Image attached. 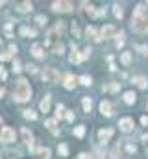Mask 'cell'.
Returning <instances> with one entry per match:
<instances>
[{
	"instance_id": "cell-1",
	"label": "cell",
	"mask_w": 148,
	"mask_h": 159,
	"mask_svg": "<svg viewBox=\"0 0 148 159\" xmlns=\"http://www.w3.org/2000/svg\"><path fill=\"white\" fill-rule=\"evenodd\" d=\"M13 98L15 102H28L31 98V87L30 83L24 80V78H19L17 80V85H15V93H13Z\"/></svg>"
},
{
	"instance_id": "cell-2",
	"label": "cell",
	"mask_w": 148,
	"mask_h": 159,
	"mask_svg": "<svg viewBox=\"0 0 148 159\" xmlns=\"http://www.w3.org/2000/svg\"><path fill=\"white\" fill-rule=\"evenodd\" d=\"M132 28L137 34H146L148 31V13L139 15V17H132Z\"/></svg>"
},
{
	"instance_id": "cell-3",
	"label": "cell",
	"mask_w": 148,
	"mask_h": 159,
	"mask_svg": "<svg viewBox=\"0 0 148 159\" xmlns=\"http://www.w3.org/2000/svg\"><path fill=\"white\" fill-rule=\"evenodd\" d=\"M41 76H43V80H45V81H58L59 74H58V70H56V69H52V67H45V70L41 72Z\"/></svg>"
},
{
	"instance_id": "cell-4",
	"label": "cell",
	"mask_w": 148,
	"mask_h": 159,
	"mask_svg": "<svg viewBox=\"0 0 148 159\" xmlns=\"http://www.w3.org/2000/svg\"><path fill=\"white\" fill-rule=\"evenodd\" d=\"M0 141L2 143H13L15 141V131L11 128H2L0 130Z\"/></svg>"
},
{
	"instance_id": "cell-5",
	"label": "cell",
	"mask_w": 148,
	"mask_h": 159,
	"mask_svg": "<svg viewBox=\"0 0 148 159\" xmlns=\"http://www.w3.org/2000/svg\"><path fill=\"white\" fill-rule=\"evenodd\" d=\"M133 119H130V116H126V119H122L120 122H119V128L124 131V133H128V131H132L133 130Z\"/></svg>"
},
{
	"instance_id": "cell-6",
	"label": "cell",
	"mask_w": 148,
	"mask_h": 159,
	"mask_svg": "<svg viewBox=\"0 0 148 159\" xmlns=\"http://www.w3.org/2000/svg\"><path fill=\"white\" fill-rule=\"evenodd\" d=\"M52 9H54V11L65 13V11H70V9H72V4L70 2H54V4H52Z\"/></svg>"
},
{
	"instance_id": "cell-7",
	"label": "cell",
	"mask_w": 148,
	"mask_h": 159,
	"mask_svg": "<svg viewBox=\"0 0 148 159\" xmlns=\"http://www.w3.org/2000/svg\"><path fill=\"white\" fill-rule=\"evenodd\" d=\"M115 31H117V30H115V26H111V24H105L102 30H100V39L104 37V39H109V37H113L115 35Z\"/></svg>"
},
{
	"instance_id": "cell-8",
	"label": "cell",
	"mask_w": 148,
	"mask_h": 159,
	"mask_svg": "<svg viewBox=\"0 0 148 159\" xmlns=\"http://www.w3.org/2000/svg\"><path fill=\"white\" fill-rule=\"evenodd\" d=\"M113 128H105V130H100L98 131V139H100V143H108L111 137H113Z\"/></svg>"
},
{
	"instance_id": "cell-9",
	"label": "cell",
	"mask_w": 148,
	"mask_h": 159,
	"mask_svg": "<svg viewBox=\"0 0 148 159\" xmlns=\"http://www.w3.org/2000/svg\"><path fill=\"white\" fill-rule=\"evenodd\" d=\"M100 111H102V115H105V116H111V115H113L111 104H109L108 100H102V102H100Z\"/></svg>"
},
{
	"instance_id": "cell-10",
	"label": "cell",
	"mask_w": 148,
	"mask_h": 159,
	"mask_svg": "<svg viewBox=\"0 0 148 159\" xmlns=\"http://www.w3.org/2000/svg\"><path fill=\"white\" fill-rule=\"evenodd\" d=\"M20 135H22V139H24V143H26L28 146L34 144V135H31V131H30L28 128H22V130H20Z\"/></svg>"
},
{
	"instance_id": "cell-11",
	"label": "cell",
	"mask_w": 148,
	"mask_h": 159,
	"mask_svg": "<svg viewBox=\"0 0 148 159\" xmlns=\"http://www.w3.org/2000/svg\"><path fill=\"white\" fill-rule=\"evenodd\" d=\"M50 100H52L50 94H46V96H45L43 100H41L39 107H41V111H43V113H48V111H50Z\"/></svg>"
},
{
	"instance_id": "cell-12",
	"label": "cell",
	"mask_w": 148,
	"mask_h": 159,
	"mask_svg": "<svg viewBox=\"0 0 148 159\" xmlns=\"http://www.w3.org/2000/svg\"><path fill=\"white\" fill-rule=\"evenodd\" d=\"M63 85H65V89H74V87H76V78H74L72 74H67Z\"/></svg>"
},
{
	"instance_id": "cell-13",
	"label": "cell",
	"mask_w": 148,
	"mask_h": 159,
	"mask_svg": "<svg viewBox=\"0 0 148 159\" xmlns=\"http://www.w3.org/2000/svg\"><path fill=\"white\" fill-rule=\"evenodd\" d=\"M20 35H24V37H35V35H37V31H35L34 28L22 26V28H20Z\"/></svg>"
},
{
	"instance_id": "cell-14",
	"label": "cell",
	"mask_w": 148,
	"mask_h": 159,
	"mask_svg": "<svg viewBox=\"0 0 148 159\" xmlns=\"http://www.w3.org/2000/svg\"><path fill=\"white\" fill-rule=\"evenodd\" d=\"M69 59H70V63H80L81 61V54H78V50L72 46V54H70Z\"/></svg>"
},
{
	"instance_id": "cell-15",
	"label": "cell",
	"mask_w": 148,
	"mask_h": 159,
	"mask_svg": "<svg viewBox=\"0 0 148 159\" xmlns=\"http://www.w3.org/2000/svg\"><path fill=\"white\" fill-rule=\"evenodd\" d=\"M31 54H34L35 57H43L45 54H43V46H41V45H34V46H31Z\"/></svg>"
},
{
	"instance_id": "cell-16",
	"label": "cell",
	"mask_w": 148,
	"mask_h": 159,
	"mask_svg": "<svg viewBox=\"0 0 148 159\" xmlns=\"http://www.w3.org/2000/svg\"><path fill=\"white\" fill-rule=\"evenodd\" d=\"M83 7H85V11H87L91 17H98V11L94 9V6H91V4H87V2H83Z\"/></svg>"
},
{
	"instance_id": "cell-17",
	"label": "cell",
	"mask_w": 148,
	"mask_h": 159,
	"mask_svg": "<svg viewBox=\"0 0 148 159\" xmlns=\"http://www.w3.org/2000/svg\"><path fill=\"white\" fill-rule=\"evenodd\" d=\"M85 34H87V37H91V39H94V41H100V37H98V34H96V30H94L93 26H89V28L85 30Z\"/></svg>"
},
{
	"instance_id": "cell-18",
	"label": "cell",
	"mask_w": 148,
	"mask_h": 159,
	"mask_svg": "<svg viewBox=\"0 0 148 159\" xmlns=\"http://www.w3.org/2000/svg\"><path fill=\"white\" fill-rule=\"evenodd\" d=\"M135 98H137V96H135V93H133V91L124 93V102H126V104H133V102H135Z\"/></svg>"
},
{
	"instance_id": "cell-19",
	"label": "cell",
	"mask_w": 148,
	"mask_h": 159,
	"mask_svg": "<svg viewBox=\"0 0 148 159\" xmlns=\"http://www.w3.org/2000/svg\"><path fill=\"white\" fill-rule=\"evenodd\" d=\"M81 105H83V111H85V113H89V111L93 109V102H91V98H83V100H81Z\"/></svg>"
},
{
	"instance_id": "cell-20",
	"label": "cell",
	"mask_w": 148,
	"mask_h": 159,
	"mask_svg": "<svg viewBox=\"0 0 148 159\" xmlns=\"http://www.w3.org/2000/svg\"><path fill=\"white\" fill-rule=\"evenodd\" d=\"M120 61H122V65H124V67H128V65H130V61H132V54H130V52H124V54L120 56Z\"/></svg>"
},
{
	"instance_id": "cell-21",
	"label": "cell",
	"mask_w": 148,
	"mask_h": 159,
	"mask_svg": "<svg viewBox=\"0 0 148 159\" xmlns=\"http://www.w3.org/2000/svg\"><path fill=\"white\" fill-rule=\"evenodd\" d=\"M133 83H135L137 87H141V89H146V85H148V83H146V80H144L143 76H139V78H135V80H133Z\"/></svg>"
},
{
	"instance_id": "cell-22",
	"label": "cell",
	"mask_w": 148,
	"mask_h": 159,
	"mask_svg": "<svg viewBox=\"0 0 148 159\" xmlns=\"http://www.w3.org/2000/svg\"><path fill=\"white\" fill-rule=\"evenodd\" d=\"M34 9V6H31V2H22L19 6V11H31Z\"/></svg>"
},
{
	"instance_id": "cell-23",
	"label": "cell",
	"mask_w": 148,
	"mask_h": 159,
	"mask_svg": "<svg viewBox=\"0 0 148 159\" xmlns=\"http://www.w3.org/2000/svg\"><path fill=\"white\" fill-rule=\"evenodd\" d=\"M58 152H59L61 157H67V155H69V148H67V144H59V146H58Z\"/></svg>"
},
{
	"instance_id": "cell-24",
	"label": "cell",
	"mask_w": 148,
	"mask_h": 159,
	"mask_svg": "<svg viewBox=\"0 0 148 159\" xmlns=\"http://www.w3.org/2000/svg\"><path fill=\"white\" fill-rule=\"evenodd\" d=\"M46 128H48L52 133H58V128H56V120H46Z\"/></svg>"
},
{
	"instance_id": "cell-25",
	"label": "cell",
	"mask_w": 148,
	"mask_h": 159,
	"mask_svg": "<svg viewBox=\"0 0 148 159\" xmlns=\"http://www.w3.org/2000/svg\"><path fill=\"white\" fill-rule=\"evenodd\" d=\"M24 116H26V119H30V120H35V119H37L35 111H31V109H26V111H24Z\"/></svg>"
},
{
	"instance_id": "cell-26",
	"label": "cell",
	"mask_w": 148,
	"mask_h": 159,
	"mask_svg": "<svg viewBox=\"0 0 148 159\" xmlns=\"http://www.w3.org/2000/svg\"><path fill=\"white\" fill-rule=\"evenodd\" d=\"M56 116H58V119H61V116H65V107H63L61 104H59L58 107H56Z\"/></svg>"
},
{
	"instance_id": "cell-27",
	"label": "cell",
	"mask_w": 148,
	"mask_h": 159,
	"mask_svg": "<svg viewBox=\"0 0 148 159\" xmlns=\"http://www.w3.org/2000/svg\"><path fill=\"white\" fill-rule=\"evenodd\" d=\"M113 13H115V17H117V19H122V15H124V13H122V7H120L119 4L115 6V9H113Z\"/></svg>"
},
{
	"instance_id": "cell-28",
	"label": "cell",
	"mask_w": 148,
	"mask_h": 159,
	"mask_svg": "<svg viewBox=\"0 0 148 159\" xmlns=\"http://www.w3.org/2000/svg\"><path fill=\"white\" fill-rule=\"evenodd\" d=\"M83 133H85V126H78V128L74 130V135L76 137H83Z\"/></svg>"
},
{
	"instance_id": "cell-29",
	"label": "cell",
	"mask_w": 148,
	"mask_h": 159,
	"mask_svg": "<svg viewBox=\"0 0 148 159\" xmlns=\"http://www.w3.org/2000/svg\"><path fill=\"white\" fill-rule=\"evenodd\" d=\"M52 50H54L56 54H59V56H61V54H63V50H65V46H63V43H58V45H56L54 48H52Z\"/></svg>"
},
{
	"instance_id": "cell-30",
	"label": "cell",
	"mask_w": 148,
	"mask_h": 159,
	"mask_svg": "<svg viewBox=\"0 0 148 159\" xmlns=\"http://www.w3.org/2000/svg\"><path fill=\"white\" fill-rule=\"evenodd\" d=\"M35 22H37L39 26H45V24H46V17H45V15H37Z\"/></svg>"
},
{
	"instance_id": "cell-31",
	"label": "cell",
	"mask_w": 148,
	"mask_h": 159,
	"mask_svg": "<svg viewBox=\"0 0 148 159\" xmlns=\"http://www.w3.org/2000/svg\"><path fill=\"white\" fill-rule=\"evenodd\" d=\"M72 35L80 39V28H78V22H72Z\"/></svg>"
},
{
	"instance_id": "cell-32",
	"label": "cell",
	"mask_w": 148,
	"mask_h": 159,
	"mask_svg": "<svg viewBox=\"0 0 148 159\" xmlns=\"http://www.w3.org/2000/svg\"><path fill=\"white\" fill-rule=\"evenodd\" d=\"M80 81H81V85H91V83H93V80H91L89 76H81Z\"/></svg>"
},
{
	"instance_id": "cell-33",
	"label": "cell",
	"mask_w": 148,
	"mask_h": 159,
	"mask_svg": "<svg viewBox=\"0 0 148 159\" xmlns=\"http://www.w3.org/2000/svg\"><path fill=\"white\" fill-rule=\"evenodd\" d=\"M89 56H91V48L87 46L85 50H83V52H81V59H85V57H89Z\"/></svg>"
},
{
	"instance_id": "cell-34",
	"label": "cell",
	"mask_w": 148,
	"mask_h": 159,
	"mask_svg": "<svg viewBox=\"0 0 148 159\" xmlns=\"http://www.w3.org/2000/svg\"><path fill=\"white\" fill-rule=\"evenodd\" d=\"M26 69H28V72H31V74L37 72V67H35V65H26Z\"/></svg>"
},
{
	"instance_id": "cell-35",
	"label": "cell",
	"mask_w": 148,
	"mask_h": 159,
	"mask_svg": "<svg viewBox=\"0 0 148 159\" xmlns=\"http://www.w3.org/2000/svg\"><path fill=\"white\" fill-rule=\"evenodd\" d=\"M20 69H22V67H20V63L15 61V63H13V70H15V72H20Z\"/></svg>"
},
{
	"instance_id": "cell-36",
	"label": "cell",
	"mask_w": 148,
	"mask_h": 159,
	"mask_svg": "<svg viewBox=\"0 0 148 159\" xmlns=\"http://www.w3.org/2000/svg\"><path fill=\"white\" fill-rule=\"evenodd\" d=\"M65 116H67V120H74V113H72V111H67Z\"/></svg>"
},
{
	"instance_id": "cell-37",
	"label": "cell",
	"mask_w": 148,
	"mask_h": 159,
	"mask_svg": "<svg viewBox=\"0 0 148 159\" xmlns=\"http://www.w3.org/2000/svg\"><path fill=\"white\" fill-rule=\"evenodd\" d=\"M6 76H7V74H6L4 67H0V78H2V80H6Z\"/></svg>"
},
{
	"instance_id": "cell-38",
	"label": "cell",
	"mask_w": 148,
	"mask_h": 159,
	"mask_svg": "<svg viewBox=\"0 0 148 159\" xmlns=\"http://www.w3.org/2000/svg\"><path fill=\"white\" fill-rule=\"evenodd\" d=\"M137 50H139L141 54H146V50H148V48H146V46H137Z\"/></svg>"
},
{
	"instance_id": "cell-39",
	"label": "cell",
	"mask_w": 148,
	"mask_h": 159,
	"mask_svg": "<svg viewBox=\"0 0 148 159\" xmlns=\"http://www.w3.org/2000/svg\"><path fill=\"white\" fill-rule=\"evenodd\" d=\"M143 143H144V146H148V135H146V133L143 135Z\"/></svg>"
},
{
	"instance_id": "cell-40",
	"label": "cell",
	"mask_w": 148,
	"mask_h": 159,
	"mask_svg": "<svg viewBox=\"0 0 148 159\" xmlns=\"http://www.w3.org/2000/svg\"><path fill=\"white\" fill-rule=\"evenodd\" d=\"M80 159H91L89 154H80Z\"/></svg>"
},
{
	"instance_id": "cell-41",
	"label": "cell",
	"mask_w": 148,
	"mask_h": 159,
	"mask_svg": "<svg viewBox=\"0 0 148 159\" xmlns=\"http://www.w3.org/2000/svg\"><path fill=\"white\" fill-rule=\"evenodd\" d=\"M141 124L143 126H148V119H146V116H143V119H141Z\"/></svg>"
},
{
	"instance_id": "cell-42",
	"label": "cell",
	"mask_w": 148,
	"mask_h": 159,
	"mask_svg": "<svg viewBox=\"0 0 148 159\" xmlns=\"http://www.w3.org/2000/svg\"><path fill=\"white\" fill-rule=\"evenodd\" d=\"M128 152H135V146L133 144H128Z\"/></svg>"
},
{
	"instance_id": "cell-43",
	"label": "cell",
	"mask_w": 148,
	"mask_h": 159,
	"mask_svg": "<svg viewBox=\"0 0 148 159\" xmlns=\"http://www.w3.org/2000/svg\"><path fill=\"white\" fill-rule=\"evenodd\" d=\"M4 94H6V89H4V87H0V98H2Z\"/></svg>"
},
{
	"instance_id": "cell-44",
	"label": "cell",
	"mask_w": 148,
	"mask_h": 159,
	"mask_svg": "<svg viewBox=\"0 0 148 159\" xmlns=\"http://www.w3.org/2000/svg\"><path fill=\"white\" fill-rule=\"evenodd\" d=\"M146 107H148V104H146Z\"/></svg>"
}]
</instances>
